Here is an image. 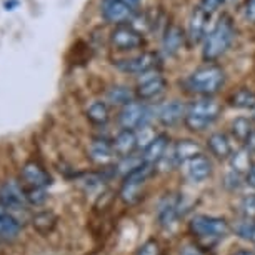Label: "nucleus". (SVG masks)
<instances>
[{
  "label": "nucleus",
  "mask_w": 255,
  "mask_h": 255,
  "mask_svg": "<svg viewBox=\"0 0 255 255\" xmlns=\"http://www.w3.org/2000/svg\"><path fill=\"white\" fill-rule=\"evenodd\" d=\"M189 232L195 244L204 250H210L232 232V227L224 217L215 215H195L189 222Z\"/></svg>",
  "instance_id": "f257e3e1"
},
{
  "label": "nucleus",
  "mask_w": 255,
  "mask_h": 255,
  "mask_svg": "<svg viewBox=\"0 0 255 255\" xmlns=\"http://www.w3.org/2000/svg\"><path fill=\"white\" fill-rule=\"evenodd\" d=\"M235 37V25L229 13H222L214 28L207 33L204 38V47H202V59L207 64H212L220 59L229 47L232 45Z\"/></svg>",
  "instance_id": "f03ea898"
},
{
  "label": "nucleus",
  "mask_w": 255,
  "mask_h": 255,
  "mask_svg": "<svg viewBox=\"0 0 255 255\" xmlns=\"http://www.w3.org/2000/svg\"><path fill=\"white\" fill-rule=\"evenodd\" d=\"M225 72L217 64H207L195 69L184 80L185 89L192 94L202 95V97H212L224 87Z\"/></svg>",
  "instance_id": "7ed1b4c3"
},
{
  "label": "nucleus",
  "mask_w": 255,
  "mask_h": 255,
  "mask_svg": "<svg viewBox=\"0 0 255 255\" xmlns=\"http://www.w3.org/2000/svg\"><path fill=\"white\" fill-rule=\"evenodd\" d=\"M220 114H222V105L217 100L210 97L199 99L187 105L184 124L192 132H202L209 128L220 117Z\"/></svg>",
  "instance_id": "20e7f679"
},
{
  "label": "nucleus",
  "mask_w": 255,
  "mask_h": 255,
  "mask_svg": "<svg viewBox=\"0 0 255 255\" xmlns=\"http://www.w3.org/2000/svg\"><path fill=\"white\" fill-rule=\"evenodd\" d=\"M153 119H157V109L153 110L145 102H132L122 107L119 114V124L124 130H137V128L150 125Z\"/></svg>",
  "instance_id": "39448f33"
},
{
  "label": "nucleus",
  "mask_w": 255,
  "mask_h": 255,
  "mask_svg": "<svg viewBox=\"0 0 255 255\" xmlns=\"http://www.w3.org/2000/svg\"><path fill=\"white\" fill-rule=\"evenodd\" d=\"M167 87V80L165 77L160 74V70H148L145 74H140L137 79V89H135V95L137 99L143 100V102H147V100H152L158 97L163 90Z\"/></svg>",
  "instance_id": "423d86ee"
},
{
  "label": "nucleus",
  "mask_w": 255,
  "mask_h": 255,
  "mask_svg": "<svg viewBox=\"0 0 255 255\" xmlns=\"http://www.w3.org/2000/svg\"><path fill=\"white\" fill-rule=\"evenodd\" d=\"M110 44L115 50L128 52L140 49L143 45V35L140 30H137L132 25H115V28L110 32Z\"/></svg>",
  "instance_id": "0eeeda50"
},
{
  "label": "nucleus",
  "mask_w": 255,
  "mask_h": 255,
  "mask_svg": "<svg viewBox=\"0 0 255 255\" xmlns=\"http://www.w3.org/2000/svg\"><path fill=\"white\" fill-rule=\"evenodd\" d=\"M158 64V55L153 52H142L138 55L128 57V59H122L115 62V67L124 72V74H133L140 75L145 74L148 70H153Z\"/></svg>",
  "instance_id": "6e6552de"
},
{
  "label": "nucleus",
  "mask_w": 255,
  "mask_h": 255,
  "mask_svg": "<svg viewBox=\"0 0 255 255\" xmlns=\"http://www.w3.org/2000/svg\"><path fill=\"white\" fill-rule=\"evenodd\" d=\"M180 195H165L158 200L157 204V210H155V217H157V224L160 225L162 229H170L177 224L182 215H180Z\"/></svg>",
  "instance_id": "1a4fd4ad"
},
{
  "label": "nucleus",
  "mask_w": 255,
  "mask_h": 255,
  "mask_svg": "<svg viewBox=\"0 0 255 255\" xmlns=\"http://www.w3.org/2000/svg\"><path fill=\"white\" fill-rule=\"evenodd\" d=\"M0 205L7 212H20L25 209V190L22 189L18 182L7 180L5 184L0 187Z\"/></svg>",
  "instance_id": "9d476101"
},
{
  "label": "nucleus",
  "mask_w": 255,
  "mask_h": 255,
  "mask_svg": "<svg viewBox=\"0 0 255 255\" xmlns=\"http://www.w3.org/2000/svg\"><path fill=\"white\" fill-rule=\"evenodd\" d=\"M210 15L202 5H197L190 13L189 18V25H187V38L192 45L199 44L205 38V28H207V22L210 20Z\"/></svg>",
  "instance_id": "9b49d317"
},
{
  "label": "nucleus",
  "mask_w": 255,
  "mask_h": 255,
  "mask_svg": "<svg viewBox=\"0 0 255 255\" xmlns=\"http://www.w3.org/2000/svg\"><path fill=\"white\" fill-rule=\"evenodd\" d=\"M187 114V105L180 100H168V102L157 107V120L163 127H174L184 122Z\"/></svg>",
  "instance_id": "f8f14e48"
},
{
  "label": "nucleus",
  "mask_w": 255,
  "mask_h": 255,
  "mask_svg": "<svg viewBox=\"0 0 255 255\" xmlns=\"http://www.w3.org/2000/svg\"><path fill=\"white\" fill-rule=\"evenodd\" d=\"M100 13L107 22L115 25H124L133 15V10L127 7L122 0H102L100 3Z\"/></svg>",
  "instance_id": "ddd939ff"
},
{
  "label": "nucleus",
  "mask_w": 255,
  "mask_h": 255,
  "mask_svg": "<svg viewBox=\"0 0 255 255\" xmlns=\"http://www.w3.org/2000/svg\"><path fill=\"white\" fill-rule=\"evenodd\" d=\"M185 175L187 179L194 184H202L207 179H210L212 172H214V165H212V160L207 155H199L195 158H192L190 162L185 163Z\"/></svg>",
  "instance_id": "4468645a"
},
{
  "label": "nucleus",
  "mask_w": 255,
  "mask_h": 255,
  "mask_svg": "<svg viewBox=\"0 0 255 255\" xmlns=\"http://www.w3.org/2000/svg\"><path fill=\"white\" fill-rule=\"evenodd\" d=\"M172 155L177 167H184L192 158L202 155V145L194 138H180L172 145Z\"/></svg>",
  "instance_id": "2eb2a0df"
},
{
  "label": "nucleus",
  "mask_w": 255,
  "mask_h": 255,
  "mask_svg": "<svg viewBox=\"0 0 255 255\" xmlns=\"http://www.w3.org/2000/svg\"><path fill=\"white\" fill-rule=\"evenodd\" d=\"M20 175H22V180L25 182L28 187H42V189H47V187L52 184L50 174L37 162H27L25 165L22 167Z\"/></svg>",
  "instance_id": "dca6fc26"
},
{
  "label": "nucleus",
  "mask_w": 255,
  "mask_h": 255,
  "mask_svg": "<svg viewBox=\"0 0 255 255\" xmlns=\"http://www.w3.org/2000/svg\"><path fill=\"white\" fill-rule=\"evenodd\" d=\"M207 148L219 160H229V157L234 152L232 142H230L227 133L224 132H212L207 137Z\"/></svg>",
  "instance_id": "f3484780"
},
{
  "label": "nucleus",
  "mask_w": 255,
  "mask_h": 255,
  "mask_svg": "<svg viewBox=\"0 0 255 255\" xmlns=\"http://www.w3.org/2000/svg\"><path fill=\"white\" fill-rule=\"evenodd\" d=\"M168 147H170V137L167 133H157V137L153 138L152 143L148 145L145 150L142 152V158L145 163H150V165L155 167L158 162L162 160V157L165 155Z\"/></svg>",
  "instance_id": "a211bd4d"
},
{
  "label": "nucleus",
  "mask_w": 255,
  "mask_h": 255,
  "mask_svg": "<svg viewBox=\"0 0 255 255\" xmlns=\"http://www.w3.org/2000/svg\"><path fill=\"white\" fill-rule=\"evenodd\" d=\"M89 157L90 160L95 163H100V165H107L109 162H112L115 157L114 147H112V140H107V138H94L89 145Z\"/></svg>",
  "instance_id": "6ab92c4d"
},
{
  "label": "nucleus",
  "mask_w": 255,
  "mask_h": 255,
  "mask_svg": "<svg viewBox=\"0 0 255 255\" xmlns=\"http://www.w3.org/2000/svg\"><path fill=\"white\" fill-rule=\"evenodd\" d=\"M185 33L179 25H170L163 32L162 37V50L167 57H175L180 52L185 40Z\"/></svg>",
  "instance_id": "aec40b11"
},
{
  "label": "nucleus",
  "mask_w": 255,
  "mask_h": 255,
  "mask_svg": "<svg viewBox=\"0 0 255 255\" xmlns=\"http://www.w3.org/2000/svg\"><path fill=\"white\" fill-rule=\"evenodd\" d=\"M112 147L115 155L119 158L132 155L133 152L137 150V135L135 130H120L117 135L114 137L112 140Z\"/></svg>",
  "instance_id": "412c9836"
},
{
  "label": "nucleus",
  "mask_w": 255,
  "mask_h": 255,
  "mask_svg": "<svg viewBox=\"0 0 255 255\" xmlns=\"http://www.w3.org/2000/svg\"><path fill=\"white\" fill-rule=\"evenodd\" d=\"M135 90H132L127 85H112L105 92V102L112 105H122V107H125V105L135 102Z\"/></svg>",
  "instance_id": "4be33fe9"
},
{
  "label": "nucleus",
  "mask_w": 255,
  "mask_h": 255,
  "mask_svg": "<svg viewBox=\"0 0 255 255\" xmlns=\"http://www.w3.org/2000/svg\"><path fill=\"white\" fill-rule=\"evenodd\" d=\"M20 222L0 205V240H13L20 234Z\"/></svg>",
  "instance_id": "5701e85b"
},
{
  "label": "nucleus",
  "mask_w": 255,
  "mask_h": 255,
  "mask_svg": "<svg viewBox=\"0 0 255 255\" xmlns=\"http://www.w3.org/2000/svg\"><path fill=\"white\" fill-rule=\"evenodd\" d=\"M230 132H232V135L235 137V140L244 145V143L249 140V137L255 132L254 120L247 117H235L232 122H230Z\"/></svg>",
  "instance_id": "b1692460"
},
{
  "label": "nucleus",
  "mask_w": 255,
  "mask_h": 255,
  "mask_svg": "<svg viewBox=\"0 0 255 255\" xmlns=\"http://www.w3.org/2000/svg\"><path fill=\"white\" fill-rule=\"evenodd\" d=\"M143 187L145 184H138V182H122V187L119 190L120 200L125 205H135L137 202L142 200L143 197Z\"/></svg>",
  "instance_id": "393cba45"
},
{
  "label": "nucleus",
  "mask_w": 255,
  "mask_h": 255,
  "mask_svg": "<svg viewBox=\"0 0 255 255\" xmlns=\"http://www.w3.org/2000/svg\"><path fill=\"white\" fill-rule=\"evenodd\" d=\"M252 153H250L247 148L242 147L239 150H234L232 155L229 157V165L230 170L237 172V174H245L250 167H252Z\"/></svg>",
  "instance_id": "a878e982"
},
{
  "label": "nucleus",
  "mask_w": 255,
  "mask_h": 255,
  "mask_svg": "<svg viewBox=\"0 0 255 255\" xmlns=\"http://www.w3.org/2000/svg\"><path fill=\"white\" fill-rule=\"evenodd\" d=\"M32 225H33V229H35L38 234L47 235V234H50L52 230L55 229L57 215L54 214V212H50V210L37 212V214L32 217Z\"/></svg>",
  "instance_id": "bb28decb"
},
{
  "label": "nucleus",
  "mask_w": 255,
  "mask_h": 255,
  "mask_svg": "<svg viewBox=\"0 0 255 255\" xmlns=\"http://www.w3.org/2000/svg\"><path fill=\"white\" fill-rule=\"evenodd\" d=\"M85 115H87V119L92 124L105 125L109 122V119H110V110H109L107 102H104V100H95V102H92L87 107V110H85Z\"/></svg>",
  "instance_id": "cd10ccee"
},
{
  "label": "nucleus",
  "mask_w": 255,
  "mask_h": 255,
  "mask_svg": "<svg viewBox=\"0 0 255 255\" xmlns=\"http://www.w3.org/2000/svg\"><path fill=\"white\" fill-rule=\"evenodd\" d=\"M229 104L235 109L252 110L255 107V92L250 89H239L229 97Z\"/></svg>",
  "instance_id": "c85d7f7f"
},
{
  "label": "nucleus",
  "mask_w": 255,
  "mask_h": 255,
  "mask_svg": "<svg viewBox=\"0 0 255 255\" xmlns=\"http://www.w3.org/2000/svg\"><path fill=\"white\" fill-rule=\"evenodd\" d=\"M230 227H232V232L237 235L239 239L250 240V242H252V235L255 230V220L240 215V219L235 220L234 225H230Z\"/></svg>",
  "instance_id": "c756f323"
},
{
  "label": "nucleus",
  "mask_w": 255,
  "mask_h": 255,
  "mask_svg": "<svg viewBox=\"0 0 255 255\" xmlns=\"http://www.w3.org/2000/svg\"><path fill=\"white\" fill-rule=\"evenodd\" d=\"M142 163H143L142 155H135V153H132V155L122 157V158H119L117 165H115V174L125 177V175L130 174V172L135 170L137 167H140Z\"/></svg>",
  "instance_id": "7c9ffc66"
},
{
  "label": "nucleus",
  "mask_w": 255,
  "mask_h": 255,
  "mask_svg": "<svg viewBox=\"0 0 255 255\" xmlns=\"http://www.w3.org/2000/svg\"><path fill=\"white\" fill-rule=\"evenodd\" d=\"M25 199L27 204H30L33 207H40L49 199V194L42 187H28V189H25Z\"/></svg>",
  "instance_id": "2f4dec72"
},
{
  "label": "nucleus",
  "mask_w": 255,
  "mask_h": 255,
  "mask_svg": "<svg viewBox=\"0 0 255 255\" xmlns=\"http://www.w3.org/2000/svg\"><path fill=\"white\" fill-rule=\"evenodd\" d=\"M135 135H137V150H145V148L150 145L153 138L157 137V133L152 130L150 125L147 127H142V128H137L135 130Z\"/></svg>",
  "instance_id": "473e14b6"
},
{
  "label": "nucleus",
  "mask_w": 255,
  "mask_h": 255,
  "mask_svg": "<svg viewBox=\"0 0 255 255\" xmlns=\"http://www.w3.org/2000/svg\"><path fill=\"white\" fill-rule=\"evenodd\" d=\"M222 185L229 192H237L240 187L244 185V175L242 174H237V172H234V170H229L227 174L224 175Z\"/></svg>",
  "instance_id": "72a5a7b5"
},
{
  "label": "nucleus",
  "mask_w": 255,
  "mask_h": 255,
  "mask_svg": "<svg viewBox=\"0 0 255 255\" xmlns=\"http://www.w3.org/2000/svg\"><path fill=\"white\" fill-rule=\"evenodd\" d=\"M240 215L255 220V194L242 197V200H240Z\"/></svg>",
  "instance_id": "f704fd0d"
},
{
  "label": "nucleus",
  "mask_w": 255,
  "mask_h": 255,
  "mask_svg": "<svg viewBox=\"0 0 255 255\" xmlns=\"http://www.w3.org/2000/svg\"><path fill=\"white\" fill-rule=\"evenodd\" d=\"M135 255H162L160 244H158V240L155 239H148L138 247Z\"/></svg>",
  "instance_id": "c9c22d12"
},
{
  "label": "nucleus",
  "mask_w": 255,
  "mask_h": 255,
  "mask_svg": "<svg viewBox=\"0 0 255 255\" xmlns=\"http://www.w3.org/2000/svg\"><path fill=\"white\" fill-rule=\"evenodd\" d=\"M179 255H207V250H204L195 242H190V244L182 245L179 249Z\"/></svg>",
  "instance_id": "e433bc0d"
},
{
  "label": "nucleus",
  "mask_w": 255,
  "mask_h": 255,
  "mask_svg": "<svg viewBox=\"0 0 255 255\" xmlns=\"http://www.w3.org/2000/svg\"><path fill=\"white\" fill-rule=\"evenodd\" d=\"M244 185H247L249 189L255 190V163H252V167L244 174Z\"/></svg>",
  "instance_id": "4c0bfd02"
},
{
  "label": "nucleus",
  "mask_w": 255,
  "mask_h": 255,
  "mask_svg": "<svg viewBox=\"0 0 255 255\" xmlns=\"http://www.w3.org/2000/svg\"><path fill=\"white\" fill-rule=\"evenodd\" d=\"M244 15L249 22L255 23V0H247L244 5Z\"/></svg>",
  "instance_id": "58836bf2"
},
{
  "label": "nucleus",
  "mask_w": 255,
  "mask_h": 255,
  "mask_svg": "<svg viewBox=\"0 0 255 255\" xmlns=\"http://www.w3.org/2000/svg\"><path fill=\"white\" fill-rule=\"evenodd\" d=\"M224 2H225V0H202L200 5L204 7L209 13H212V12L217 10V8H219L220 5H222Z\"/></svg>",
  "instance_id": "ea45409f"
},
{
  "label": "nucleus",
  "mask_w": 255,
  "mask_h": 255,
  "mask_svg": "<svg viewBox=\"0 0 255 255\" xmlns=\"http://www.w3.org/2000/svg\"><path fill=\"white\" fill-rule=\"evenodd\" d=\"M244 147L247 148V150L252 153V155H255V132L249 137V140L244 143Z\"/></svg>",
  "instance_id": "a19ab883"
},
{
  "label": "nucleus",
  "mask_w": 255,
  "mask_h": 255,
  "mask_svg": "<svg viewBox=\"0 0 255 255\" xmlns=\"http://www.w3.org/2000/svg\"><path fill=\"white\" fill-rule=\"evenodd\" d=\"M18 5H20V0H5V2H3V8H5V10H13V8H17Z\"/></svg>",
  "instance_id": "79ce46f5"
},
{
  "label": "nucleus",
  "mask_w": 255,
  "mask_h": 255,
  "mask_svg": "<svg viewBox=\"0 0 255 255\" xmlns=\"http://www.w3.org/2000/svg\"><path fill=\"white\" fill-rule=\"evenodd\" d=\"M122 2H124L127 7H130L133 12H135L137 8H138V5H140V2H142V0H122Z\"/></svg>",
  "instance_id": "37998d69"
},
{
  "label": "nucleus",
  "mask_w": 255,
  "mask_h": 255,
  "mask_svg": "<svg viewBox=\"0 0 255 255\" xmlns=\"http://www.w3.org/2000/svg\"><path fill=\"white\" fill-rule=\"evenodd\" d=\"M234 255H255L254 250H237Z\"/></svg>",
  "instance_id": "c03bdc74"
},
{
  "label": "nucleus",
  "mask_w": 255,
  "mask_h": 255,
  "mask_svg": "<svg viewBox=\"0 0 255 255\" xmlns=\"http://www.w3.org/2000/svg\"><path fill=\"white\" fill-rule=\"evenodd\" d=\"M250 112H252V120H254V122H255V107H254L252 110H250Z\"/></svg>",
  "instance_id": "a18cd8bd"
}]
</instances>
